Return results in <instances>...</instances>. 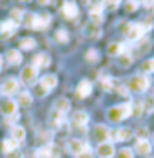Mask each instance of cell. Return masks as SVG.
Listing matches in <instances>:
<instances>
[{
    "label": "cell",
    "mask_w": 154,
    "mask_h": 158,
    "mask_svg": "<svg viewBox=\"0 0 154 158\" xmlns=\"http://www.w3.org/2000/svg\"><path fill=\"white\" fill-rule=\"evenodd\" d=\"M76 93L80 98H87V96L92 93V84L89 82V80H82L80 84H78L76 87Z\"/></svg>",
    "instance_id": "2e32d148"
},
{
    "label": "cell",
    "mask_w": 154,
    "mask_h": 158,
    "mask_svg": "<svg viewBox=\"0 0 154 158\" xmlns=\"http://www.w3.org/2000/svg\"><path fill=\"white\" fill-rule=\"evenodd\" d=\"M71 124L75 127H85L89 124V114L85 113V111H76V113H73V118H71Z\"/></svg>",
    "instance_id": "30bf717a"
},
{
    "label": "cell",
    "mask_w": 154,
    "mask_h": 158,
    "mask_svg": "<svg viewBox=\"0 0 154 158\" xmlns=\"http://www.w3.org/2000/svg\"><path fill=\"white\" fill-rule=\"evenodd\" d=\"M11 138L15 140V142H24L26 140V129L20 126H15L11 129Z\"/></svg>",
    "instance_id": "44dd1931"
},
{
    "label": "cell",
    "mask_w": 154,
    "mask_h": 158,
    "mask_svg": "<svg viewBox=\"0 0 154 158\" xmlns=\"http://www.w3.org/2000/svg\"><path fill=\"white\" fill-rule=\"evenodd\" d=\"M141 4H143L145 7H149V9H152L154 7V0H141Z\"/></svg>",
    "instance_id": "b9f144b4"
},
{
    "label": "cell",
    "mask_w": 154,
    "mask_h": 158,
    "mask_svg": "<svg viewBox=\"0 0 154 158\" xmlns=\"http://www.w3.org/2000/svg\"><path fill=\"white\" fill-rule=\"evenodd\" d=\"M16 109H18V104H16L15 100H4V102L0 104V113H2L4 116H7V118L15 116Z\"/></svg>",
    "instance_id": "9c48e42d"
},
{
    "label": "cell",
    "mask_w": 154,
    "mask_h": 158,
    "mask_svg": "<svg viewBox=\"0 0 154 158\" xmlns=\"http://www.w3.org/2000/svg\"><path fill=\"white\" fill-rule=\"evenodd\" d=\"M143 69H145V71H151V73H154V58L143 64Z\"/></svg>",
    "instance_id": "f35d334b"
},
{
    "label": "cell",
    "mask_w": 154,
    "mask_h": 158,
    "mask_svg": "<svg viewBox=\"0 0 154 158\" xmlns=\"http://www.w3.org/2000/svg\"><path fill=\"white\" fill-rule=\"evenodd\" d=\"M138 6H140V4L136 2V0H129V2L125 4V9H127L129 13H134V11L138 9Z\"/></svg>",
    "instance_id": "e575fe53"
},
{
    "label": "cell",
    "mask_w": 154,
    "mask_h": 158,
    "mask_svg": "<svg viewBox=\"0 0 154 158\" xmlns=\"http://www.w3.org/2000/svg\"><path fill=\"white\" fill-rule=\"evenodd\" d=\"M0 67H2V56H0Z\"/></svg>",
    "instance_id": "f6af8a7d"
},
{
    "label": "cell",
    "mask_w": 154,
    "mask_h": 158,
    "mask_svg": "<svg viewBox=\"0 0 154 158\" xmlns=\"http://www.w3.org/2000/svg\"><path fill=\"white\" fill-rule=\"evenodd\" d=\"M62 13L65 18H69V20H73V18H76L78 16V6L75 2H63V6H62Z\"/></svg>",
    "instance_id": "8fae6325"
},
{
    "label": "cell",
    "mask_w": 154,
    "mask_h": 158,
    "mask_svg": "<svg viewBox=\"0 0 154 158\" xmlns=\"http://www.w3.org/2000/svg\"><path fill=\"white\" fill-rule=\"evenodd\" d=\"M7 158H24V155L16 149V151H11V153H7Z\"/></svg>",
    "instance_id": "ab89813d"
},
{
    "label": "cell",
    "mask_w": 154,
    "mask_h": 158,
    "mask_svg": "<svg viewBox=\"0 0 154 158\" xmlns=\"http://www.w3.org/2000/svg\"><path fill=\"white\" fill-rule=\"evenodd\" d=\"M149 29H151V27H149L147 24H143V22H134V24H127L125 29H123V33H125V36H127L129 40H140Z\"/></svg>",
    "instance_id": "3957f363"
},
{
    "label": "cell",
    "mask_w": 154,
    "mask_h": 158,
    "mask_svg": "<svg viewBox=\"0 0 154 158\" xmlns=\"http://www.w3.org/2000/svg\"><path fill=\"white\" fill-rule=\"evenodd\" d=\"M85 58H87L89 62H96V60H98V51H96V49H89V51L85 53Z\"/></svg>",
    "instance_id": "d590c367"
},
{
    "label": "cell",
    "mask_w": 154,
    "mask_h": 158,
    "mask_svg": "<svg viewBox=\"0 0 154 158\" xmlns=\"http://www.w3.org/2000/svg\"><path fill=\"white\" fill-rule=\"evenodd\" d=\"M103 4L107 6L109 9H116L120 6V0H103Z\"/></svg>",
    "instance_id": "74e56055"
},
{
    "label": "cell",
    "mask_w": 154,
    "mask_h": 158,
    "mask_svg": "<svg viewBox=\"0 0 154 158\" xmlns=\"http://www.w3.org/2000/svg\"><path fill=\"white\" fill-rule=\"evenodd\" d=\"M53 124H55L56 127L63 124V114H62V113H58L56 109L53 111Z\"/></svg>",
    "instance_id": "836d02e7"
},
{
    "label": "cell",
    "mask_w": 154,
    "mask_h": 158,
    "mask_svg": "<svg viewBox=\"0 0 154 158\" xmlns=\"http://www.w3.org/2000/svg\"><path fill=\"white\" fill-rule=\"evenodd\" d=\"M55 38H56L58 42H62V44H65V42L69 40V33L65 31V29H58L56 35H55Z\"/></svg>",
    "instance_id": "f546056e"
},
{
    "label": "cell",
    "mask_w": 154,
    "mask_h": 158,
    "mask_svg": "<svg viewBox=\"0 0 154 158\" xmlns=\"http://www.w3.org/2000/svg\"><path fill=\"white\" fill-rule=\"evenodd\" d=\"M136 2H138V0H136ZM140 2H141V0H140Z\"/></svg>",
    "instance_id": "7dc6e473"
},
{
    "label": "cell",
    "mask_w": 154,
    "mask_h": 158,
    "mask_svg": "<svg viewBox=\"0 0 154 158\" xmlns=\"http://www.w3.org/2000/svg\"><path fill=\"white\" fill-rule=\"evenodd\" d=\"M31 102H33V96L29 95V91L20 93V95H18V100H16V104H18V106H29Z\"/></svg>",
    "instance_id": "4316f807"
},
{
    "label": "cell",
    "mask_w": 154,
    "mask_h": 158,
    "mask_svg": "<svg viewBox=\"0 0 154 158\" xmlns=\"http://www.w3.org/2000/svg\"><path fill=\"white\" fill-rule=\"evenodd\" d=\"M152 143H154V133H152Z\"/></svg>",
    "instance_id": "bcb514c9"
},
{
    "label": "cell",
    "mask_w": 154,
    "mask_h": 158,
    "mask_svg": "<svg viewBox=\"0 0 154 158\" xmlns=\"http://www.w3.org/2000/svg\"><path fill=\"white\" fill-rule=\"evenodd\" d=\"M18 87H20V84H18V80L16 78H7L4 80V84L0 85V93L2 95H15L16 91H18Z\"/></svg>",
    "instance_id": "ba28073f"
},
{
    "label": "cell",
    "mask_w": 154,
    "mask_h": 158,
    "mask_svg": "<svg viewBox=\"0 0 154 158\" xmlns=\"http://www.w3.org/2000/svg\"><path fill=\"white\" fill-rule=\"evenodd\" d=\"M18 24H15L13 20H6V22H0V36H11L16 31Z\"/></svg>",
    "instance_id": "9a60e30c"
},
{
    "label": "cell",
    "mask_w": 154,
    "mask_h": 158,
    "mask_svg": "<svg viewBox=\"0 0 154 158\" xmlns=\"http://www.w3.org/2000/svg\"><path fill=\"white\" fill-rule=\"evenodd\" d=\"M47 93H49V91H47V89H44L42 85H38V87H36V95H38V96H46Z\"/></svg>",
    "instance_id": "60d3db41"
},
{
    "label": "cell",
    "mask_w": 154,
    "mask_h": 158,
    "mask_svg": "<svg viewBox=\"0 0 154 158\" xmlns=\"http://www.w3.org/2000/svg\"><path fill=\"white\" fill-rule=\"evenodd\" d=\"M131 113H132V102H127V104H122V106L111 107L107 111V118L111 122H122L125 118H129Z\"/></svg>",
    "instance_id": "6da1fadb"
},
{
    "label": "cell",
    "mask_w": 154,
    "mask_h": 158,
    "mask_svg": "<svg viewBox=\"0 0 154 158\" xmlns=\"http://www.w3.org/2000/svg\"><path fill=\"white\" fill-rule=\"evenodd\" d=\"M91 147H89V143L85 142V140H78V138H75V140H71L69 142V151L75 155V156H80L82 153H85V151H89Z\"/></svg>",
    "instance_id": "52a82bcc"
},
{
    "label": "cell",
    "mask_w": 154,
    "mask_h": 158,
    "mask_svg": "<svg viewBox=\"0 0 154 158\" xmlns=\"http://www.w3.org/2000/svg\"><path fill=\"white\" fill-rule=\"evenodd\" d=\"M94 138H96V142H98V143L107 142L109 138H111V131H109L105 126L98 124V126L94 127Z\"/></svg>",
    "instance_id": "4fadbf2b"
},
{
    "label": "cell",
    "mask_w": 154,
    "mask_h": 158,
    "mask_svg": "<svg viewBox=\"0 0 154 158\" xmlns=\"http://www.w3.org/2000/svg\"><path fill=\"white\" fill-rule=\"evenodd\" d=\"M100 84L105 91H114L116 89V80L114 78H107V77H100Z\"/></svg>",
    "instance_id": "d4e9b609"
},
{
    "label": "cell",
    "mask_w": 154,
    "mask_h": 158,
    "mask_svg": "<svg viewBox=\"0 0 154 158\" xmlns=\"http://www.w3.org/2000/svg\"><path fill=\"white\" fill-rule=\"evenodd\" d=\"M91 20H92V24H102L103 22V6L102 4L94 6L91 9Z\"/></svg>",
    "instance_id": "d6986e66"
},
{
    "label": "cell",
    "mask_w": 154,
    "mask_h": 158,
    "mask_svg": "<svg viewBox=\"0 0 154 158\" xmlns=\"http://www.w3.org/2000/svg\"><path fill=\"white\" fill-rule=\"evenodd\" d=\"M49 64H51L49 62V56L44 55V53H40V55H36V56L33 58V65H34L36 69H38V67H47Z\"/></svg>",
    "instance_id": "7402d4cb"
},
{
    "label": "cell",
    "mask_w": 154,
    "mask_h": 158,
    "mask_svg": "<svg viewBox=\"0 0 154 158\" xmlns=\"http://www.w3.org/2000/svg\"><path fill=\"white\" fill-rule=\"evenodd\" d=\"M141 106H143V111H145V113H152L154 111V98H147V100H143Z\"/></svg>",
    "instance_id": "d6a6232c"
},
{
    "label": "cell",
    "mask_w": 154,
    "mask_h": 158,
    "mask_svg": "<svg viewBox=\"0 0 154 158\" xmlns=\"http://www.w3.org/2000/svg\"><path fill=\"white\" fill-rule=\"evenodd\" d=\"M7 60L11 65H18V64L22 62V55H20V51H15V49H11L9 53H7Z\"/></svg>",
    "instance_id": "484cf974"
},
{
    "label": "cell",
    "mask_w": 154,
    "mask_h": 158,
    "mask_svg": "<svg viewBox=\"0 0 154 158\" xmlns=\"http://www.w3.org/2000/svg\"><path fill=\"white\" fill-rule=\"evenodd\" d=\"M116 158H134V151L123 147V149H120V151L116 153Z\"/></svg>",
    "instance_id": "4dcf8cb0"
},
{
    "label": "cell",
    "mask_w": 154,
    "mask_h": 158,
    "mask_svg": "<svg viewBox=\"0 0 154 158\" xmlns=\"http://www.w3.org/2000/svg\"><path fill=\"white\" fill-rule=\"evenodd\" d=\"M151 149H152V147H151V142L145 140V138H140L138 142H136V153H138V155H143V156H145V155L151 153Z\"/></svg>",
    "instance_id": "ffe728a7"
},
{
    "label": "cell",
    "mask_w": 154,
    "mask_h": 158,
    "mask_svg": "<svg viewBox=\"0 0 154 158\" xmlns=\"http://www.w3.org/2000/svg\"><path fill=\"white\" fill-rule=\"evenodd\" d=\"M85 35H89V36H100V31H98L96 24L89 26V29H85Z\"/></svg>",
    "instance_id": "8d00e7d4"
},
{
    "label": "cell",
    "mask_w": 154,
    "mask_h": 158,
    "mask_svg": "<svg viewBox=\"0 0 154 158\" xmlns=\"http://www.w3.org/2000/svg\"><path fill=\"white\" fill-rule=\"evenodd\" d=\"M36 75H38V69H36L34 65H27V67H24V69H22L20 80H22L26 85H31V84H34V80H36Z\"/></svg>",
    "instance_id": "8992f818"
},
{
    "label": "cell",
    "mask_w": 154,
    "mask_h": 158,
    "mask_svg": "<svg viewBox=\"0 0 154 158\" xmlns=\"http://www.w3.org/2000/svg\"><path fill=\"white\" fill-rule=\"evenodd\" d=\"M118 58H120V60H118V64H120L122 67H129V65L132 64V56H131V55H129L127 51H125V53H122V55H120Z\"/></svg>",
    "instance_id": "83f0119b"
},
{
    "label": "cell",
    "mask_w": 154,
    "mask_h": 158,
    "mask_svg": "<svg viewBox=\"0 0 154 158\" xmlns=\"http://www.w3.org/2000/svg\"><path fill=\"white\" fill-rule=\"evenodd\" d=\"M132 136V133H131V129H116V131H111V140H116V142H125V140H129Z\"/></svg>",
    "instance_id": "5bb4252c"
},
{
    "label": "cell",
    "mask_w": 154,
    "mask_h": 158,
    "mask_svg": "<svg viewBox=\"0 0 154 158\" xmlns=\"http://www.w3.org/2000/svg\"><path fill=\"white\" fill-rule=\"evenodd\" d=\"M125 51H127V44H122V42H112L107 48V53L111 56H120Z\"/></svg>",
    "instance_id": "ac0fdd59"
},
{
    "label": "cell",
    "mask_w": 154,
    "mask_h": 158,
    "mask_svg": "<svg viewBox=\"0 0 154 158\" xmlns=\"http://www.w3.org/2000/svg\"><path fill=\"white\" fill-rule=\"evenodd\" d=\"M96 153H98L100 158H112L114 156V147H112L111 142H102V143H98Z\"/></svg>",
    "instance_id": "7c38bea8"
},
{
    "label": "cell",
    "mask_w": 154,
    "mask_h": 158,
    "mask_svg": "<svg viewBox=\"0 0 154 158\" xmlns=\"http://www.w3.org/2000/svg\"><path fill=\"white\" fill-rule=\"evenodd\" d=\"M24 16H26V13H24L22 9H13V11H11V20H13L15 24H20V22L24 20Z\"/></svg>",
    "instance_id": "f1b7e54d"
},
{
    "label": "cell",
    "mask_w": 154,
    "mask_h": 158,
    "mask_svg": "<svg viewBox=\"0 0 154 158\" xmlns=\"http://www.w3.org/2000/svg\"><path fill=\"white\" fill-rule=\"evenodd\" d=\"M69 107H71V106H69V100H67L65 96H62V98H58V100L55 102V109L58 111V113H62V114H63V113H67Z\"/></svg>",
    "instance_id": "603a6c76"
},
{
    "label": "cell",
    "mask_w": 154,
    "mask_h": 158,
    "mask_svg": "<svg viewBox=\"0 0 154 158\" xmlns=\"http://www.w3.org/2000/svg\"><path fill=\"white\" fill-rule=\"evenodd\" d=\"M56 84H58V78H56L55 75H44V77L40 78V84H38V85H42L44 89L51 91V89L56 87Z\"/></svg>",
    "instance_id": "e0dca14e"
},
{
    "label": "cell",
    "mask_w": 154,
    "mask_h": 158,
    "mask_svg": "<svg viewBox=\"0 0 154 158\" xmlns=\"http://www.w3.org/2000/svg\"><path fill=\"white\" fill-rule=\"evenodd\" d=\"M34 46H36V42L33 38H22L20 40V48L22 49H33Z\"/></svg>",
    "instance_id": "1f68e13d"
},
{
    "label": "cell",
    "mask_w": 154,
    "mask_h": 158,
    "mask_svg": "<svg viewBox=\"0 0 154 158\" xmlns=\"http://www.w3.org/2000/svg\"><path fill=\"white\" fill-rule=\"evenodd\" d=\"M38 2H40V4H42V6H47V4H49V2H51V0H38Z\"/></svg>",
    "instance_id": "ee69618b"
},
{
    "label": "cell",
    "mask_w": 154,
    "mask_h": 158,
    "mask_svg": "<svg viewBox=\"0 0 154 158\" xmlns=\"http://www.w3.org/2000/svg\"><path fill=\"white\" fill-rule=\"evenodd\" d=\"M76 158H92V149H89V151H85V153H82L80 156Z\"/></svg>",
    "instance_id": "7bdbcfd3"
},
{
    "label": "cell",
    "mask_w": 154,
    "mask_h": 158,
    "mask_svg": "<svg viewBox=\"0 0 154 158\" xmlns=\"http://www.w3.org/2000/svg\"><path fill=\"white\" fill-rule=\"evenodd\" d=\"M149 85H151V78L145 77V75H138V77H132V78L129 80L127 89L134 91V93H143V91L149 89Z\"/></svg>",
    "instance_id": "277c9868"
},
{
    "label": "cell",
    "mask_w": 154,
    "mask_h": 158,
    "mask_svg": "<svg viewBox=\"0 0 154 158\" xmlns=\"http://www.w3.org/2000/svg\"><path fill=\"white\" fill-rule=\"evenodd\" d=\"M60 156V149L55 143H47L44 147H40L36 151V158H58Z\"/></svg>",
    "instance_id": "5b68a950"
},
{
    "label": "cell",
    "mask_w": 154,
    "mask_h": 158,
    "mask_svg": "<svg viewBox=\"0 0 154 158\" xmlns=\"http://www.w3.org/2000/svg\"><path fill=\"white\" fill-rule=\"evenodd\" d=\"M24 24L31 29L40 31V29H46L51 24V15H26L24 16Z\"/></svg>",
    "instance_id": "7a4b0ae2"
},
{
    "label": "cell",
    "mask_w": 154,
    "mask_h": 158,
    "mask_svg": "<svg viewBox=\"0 0 154 158\" xmlns=\"http://www.w3.org/2000/svg\"><path fill=\"white\" fill-rule=\"evenodd\" d=\"M18 149V142H15L13 138H6L4 142H2V151L7 155V153H11V151H16Z\"/></svg>",
    "instance_id": "cb8c5ba5"
}]
</instances>
